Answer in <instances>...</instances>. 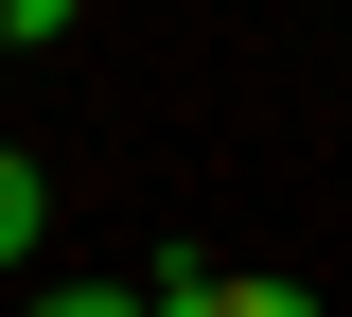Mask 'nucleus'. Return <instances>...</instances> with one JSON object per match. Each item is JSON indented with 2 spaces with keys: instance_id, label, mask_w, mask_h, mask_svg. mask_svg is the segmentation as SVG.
<instances>
[{
  "instance_id": "2",
  "label": "nucleus",
  "mask_w": 352,
  "mask_h": 317,
  "mask_svg": "<svg viewBox=\"0 0 352 317\" xmlns=\"http://www.w3.org/2000/svg\"><path fill=\"white\" fill-rule=\"evenodd\" d=\"M36 229H53V177H36V159H18V141H0V265H18Z\"/></svg>"
},
{
  "instance_id": "3",
  "label": "nucleus",
  "mask_w": 352,
  "mask_h": 317,
  "mask_svg": "<svg viewBox=\"0 0 352 317\" xmlns=\"http://www.w3.org/2000/svg\"><path fill=\"white\" fill-rule=\"evenodd\" d=\"M18 317H141L124 282H53V300H18Z\"/></svg>"
},
{
  "instance_id": "1",
  "label": "nucleus",
  "mask_w": 352,
  "mask_h": 317,
  "mask_svg": "<svg viewBox=\"0 0 352 317\" xmlns=\"http://www.w3.org/2000/svg\"><path fill=\"white\" fill-rule=\"evenodd\" d=\"M141 317H317V300H300V282H247V265H159Z\"/></svg>"
},
{
  "instance_id": "4",
  "label": "nucleus",
  "mask_w": 352,
  "mask_h": 317,
  "mask_svg": "<svg viewBox=\"0 0 352 317\" xmlns=\"http://www.w3.org/2000/svg\"><path fill=\"white\" fill-rule=\"evenodd\" d=\"M0 36H18V53H36V36H71V0H0Z\"/></svg>"
}]
</instances>
